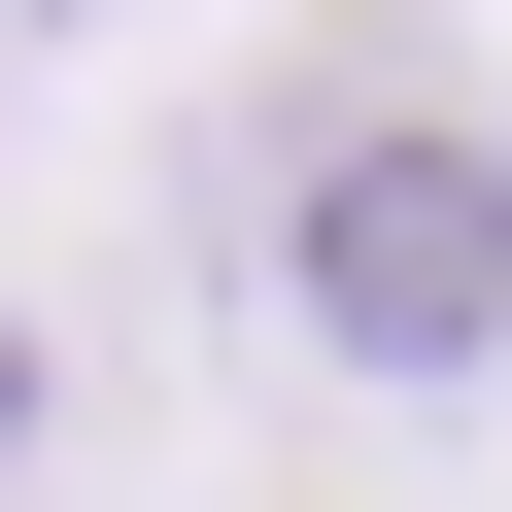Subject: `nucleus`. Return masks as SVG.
Masks as SVG:
<instances>
[{
	"mask_svg": "<svg viewBox=\"0 0 512 512\" xmlns=\"http://www.w3.org/2000/svg\"><path fill=\"white\" fill-rule=\"evenodd\" d=\"M274 308H308L342 376H478V342H512V171L410 137V103H308V137H274Z\"/></svg>",
	"mask_w": 512,
	"mask_h": 512,
	"instance_id": "obj_1",
	"label": "nucleus"
},
{
	"mask_svg": "<svg viewBox=\"0 0 512 512\" xmlns=\"http://www.w3.org/2000/svg\"><path fill=\"white\" fill-rule=\"evenodd\" d=\"M0 444H35V308H0Z\"/></svg>",
	"mask_w": 512,
	"mask_h": 512,
	"instance_id": "obj_2",
	"label": "nucleus"
}]
</instances>
